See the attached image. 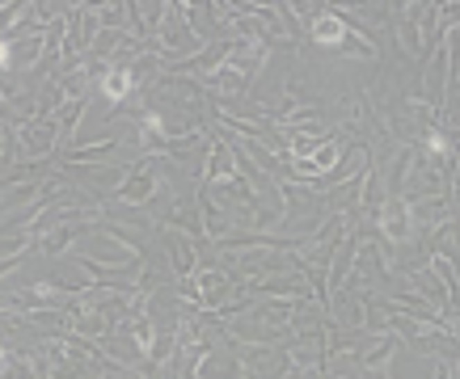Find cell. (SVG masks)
<instances>
[{
	"label": "cell",
	"mask_w": 460,
	"mask_h": 379,
	"mask_svg": "<svg viewBox=\"0 0 460 379\" xmlns=\"http://www.w3.org/2000/svg\"><path fill=\"white\" fill-rule=\"evenodd\" d=\"M101 89H106V97H123V93L131 89V76H127V72H110L106 80H101Z\"/></svg>",
	"instance_id": "obj_1"
},
{
	"label": "cell",
	"mask_w": 460,
	"mask_h": 379,
	"mask_svg": "<svg viewBox=\"0 0 460 379\" xmlns=\"http://www.w3.org/2000/svg\"><path fill=\"white\" fill-rule=\"evenodd\" d=\"M317 38H321V42H334V38H342V26H338L334 17H321V21H317Z\"/></svg>",
	"instance_id": "obj_2"
},
{
	"label": "cell",
	"mask_w": 460,
	"mask_h": 379,
	"mask_svg": "<svg viewBox=\"0 0 460 379\" xmlns=\"http://www.w3.org/2000/svg\"><path fill=\"white\" fill-rule=\"evenodd\" d=\"M0 68H9V42H0Z\"/></svg>",
	"instance_id": "obj_3"
},
{
	"label": "cell",
	"mask_w": 460,
	"mask_h": 379,
	"mask_svg": "<svg viewBox=\"0 0 460 379\" xmlns=\"http://www.w3.org/2000/svg\"><path fill=\"white\" fill-rule=\"evenodd\" d=\"M0 367H5V354H0Z\"/></svg>",
	"instance_id": "obj_4"
}]
</instances>
